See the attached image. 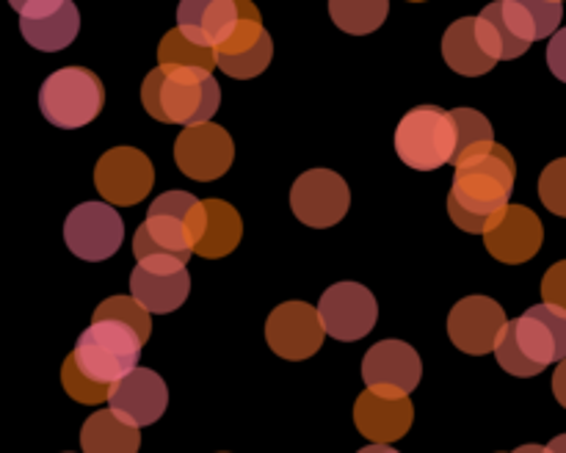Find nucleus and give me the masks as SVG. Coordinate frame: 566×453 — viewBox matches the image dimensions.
<instances>
[{"label":"nucleus","instance_id":"nucleus-1","mask_svg":"<svg viewBox=\"0 0 566 453\" xmlns=\"http://www.w3.org/2000/svg\"><path fill=\"white\" fill-rule=\"evenodd\" d=\"M517 164L512 152L501 144H484L457 164L451 193H448V215L459 230L470 235H486L503 219L512 202Z\"/></svg>","mask_w":566,"mask_h":453},{"label":"nucleus","instance_id":"nucleus-2","mask_svg":"<svg viewBox=\"0 0 566 453\" xmlns=\"http://www.w3.org/2000/svg\"><path fill=\"white\" fill-rule=\"evenodd\" d=\"M208 227V208L205 199L199 202L188 191L160 193L147 210L144 224H138L133 235V254L136 260L175 257L188 263L197 254V243L202 241Z\"/></svg>","mask_w":566,"mask_h":453},{"label":"nucleus","instance_id":"nucleus-3","mask_svg":"<svg viewBox=\"0 0 566 453\" xmlns=\"http://www.w3.org/2000/svg\"><path fill=\"white\" fill-rule=\"evenodd\" d=\"M497 365L506 373L531 379L547 365L566 359V313L553 304H536L509 320L495 346Z\"/></svg>","mask_w":566,"mask_h":453},{"label":"nucleus","instance_id":"nucleus-4","mask_svg":"<svg viewBox=\"0 0 566 453\" xmlns=\"http://www.w3.org/2000/svg\"><path fill=\"white\" fill-rule=\"evenodd\" d=\"M142 103L164 125H208L221 105V86L208 70L155 66L142 86Z\"/></svg>","mask_w":566,"mask_h":453},{"label":"nucleus","instance_id":"nucleus-5","mask_svg":"<svg viewBox=\"0 0 566 453\" xmlns=\"http://www.w3.org/2000/svg\"><path fill=\"white\" fill-rule=\"evenodd\" d=\"M144 340L133 326L119 320H94L81 331L72 359L94 384L114 387L138 368Z\"/></svg>","mask_w":566,"mask_h":453},{"label":"nucleus","instance_id":"nucleus-6","mask_svg":"<svg viewBox=\"0 0 566 453\" xmlns=\"http://www.w3.org/2000/svg\"><path fill=\"white\" fill-rule=\"evenodd\" d=\"M105 105V86L86 66H64L44 77L39 88V110L50 125L77 130L99 116Z\"/></svg>","mask_w":566,"mask_h":453},{"label":"nucleus","instance_id":"nucleus-7","mask_svg":"<svg viewBox=\"0 0 566 453\" xmlns=\"http://www.w3.org/2000/svg\"><path fill=\"white\" fill-rule=\"evenodd\" d=\"M396 152L409 169L434 171L453 164L457 125L451 110L437 105H418L396 127Z\"/></svg>","mask_w":566,"mask_h":453},{"label":"nucleus","instance_id":"nucleus-8","mask_svg":"<svg viewBox=\"0 0 566 453\" xmlns=\"http://www.w3.org/2000/svg\"><path fill=\"white\" fill-rule=\"evenodd\" d=\"M64 241L75 257L103 263L119 252L125 241V221L108 202H83L66 215Z\"/></svg>","mask_w":566,"mask_h":453},{"label":"nucleus","instance_id":"nucleus-9","mask_svg":"<svg viewBox=\"0 0 566 453\" xmlns=\"http://www.w3.org/2000/svg\"><path fill=\"white\" fill-rule=\"evenodd\" d=\"M274 59V42L265 31L263 17L252 0H241V20L221 48H216V61L224 75L235 81H249L269 70Z\"/></svg>","mask_w":566,"mask_h":453},{"label":"nucleus","instance_id":"nucleus-10","mask_svg":"<svg viewBox=\"0 0 566 453\" xmlns=\"http://www.w3.org/2000/svg\"><path fill=\"white\" fill-rule=\"evenodd\" d=\"M94 186L108 204L133 208L155 186L153 160L136 147H114L94 166Z\"/></svg>","mask_w":566,"mask_h":453},{"label":"nucleus","instance_id":"nucleus-11","mask_svg":"<svg viewBox=\"0 0 566 453\" xmlns=\"http://www.w3.org/2000/svg\"><path fill=\"white\" fill-rule=\"evenodd\" d=\"M352 191L346 180L332 169H310L298 175L291 188V208L302 224L326 230L346 219Z\"/></svg>","mask_w":566,"mask_h":453},{"label":"nucleus","instance_id":"nucleus-12","mask_svg":"<svg viewBox=\"0 0 566 453\" xmlns=\"http://www.w3.org/2000/svg\"><path fill=\"white\" fill-rule=\"evenodd\" d=\"M321 324L326 335L343 343H357L368 335L379 320L376 296L359 282H337L326 287L318 302Z\"/></svg>","mask_w":566,"mask_h":453},{"label":"nucleus","instance_id":"nucleus-13","mask_svg":"<svg viewBox=\"0 0 566 453\" xmlns=\"http://www.w3.org/2000/svg\"><path fill=\"white\" fill-rule=\"evenodd\" d=\"M324 324H321L318 307L307 302H285L274 307L265 320V340L271 351L291 362H302L318 354L324 346Z\"/></svg>","mask_w":566,"mask_h":453},{"label":"nucleus","instance_id":"nucleus-14","mask_svg":"<svg viewBox=\"0 0 566 453\" xmlns=\"http://www.w3.org/2000/svg\"><path fill=\"white\" fill-rule=\"evenodd\" d=\"M423 376L420 354L403 340H381L363 359V381L370 392L387 398H409Z\"/></svg>","mask_w":566,"mask_h":453},{"label":"nucleus","instance_id":"nucleus-15","mask_svg":"<svg viewBox=\"0 0 566 453\" xmlns=\"http://www.w3.org/2000/svg\"><path fill=\"white\" fill-rule=\"evenodd\" d=\"M235 158L232 136L221 125H197L186 127L175 141V160L180 171L191 180L210 182L227 175Z\"/></svg>","mask_w":566,"mask_h":453},{"label":"nucleus","instance_id":"nucleus-16","mask_svg":"<svg viewBox=\"0 0 566 453\" xmlns=\"http://www.w3.org/2000/svg\"><path fill=\"white\" fill-rule=\"evenodd\" d=\"M130 291L149 315L175 313L191 293V274L182 260L149 257L133 268Z\"/></svg>","mask_w":566,"mask_h":453},{"label":"nucleus","instance_id":"nucleus-17","mask_svg":"<svg viewBox=\"0 0 566 453\" xmlns=\"http://www.w3.org/2000/svg\"><path fill=\"white\" fill-rule=\"evenodd\" d=\"M506 324V313L495 298L468 296L453 304L451 315H448V337L459 351L484 357V354L495 351Z\"/></svg>","mask_w":566,"mask_h":453},{"label":"nucleus","instance_id":"nucleus-18","mask_svg":"<svg viewBox=\"0 0 566 453\" xmlns=\"http://www.w3.org/2000/svg\"><path fill=\"white\" fill-rule=\"evenodd\" d=\"M166 407H169L166 381L149 368H136L127 373L119 384H114L108 398L111 412L136 429L153 425L155 420L164 418Z\"/></svg>","mask_w":566,"mask_h":453},{"label":"nucleus","instance_id":"nucleus-19","mask_svg":"<svg viewBox=\"0 0 566 453\" xmlns=\"http://www.w3.org/2000/svg\"><path fill=\"white\" fill-rule=\"evenodd\" d=\"M484 241L492 257L509 265H520L539 254L542 241H545V227L531 208L509 204L503 219L486 232Z\"/></svg>","mask_w":566,"mask_h":453},{"label":"nucleus","instance_id":"nucleus-20","mask_svg":"<svg viewBox=\"0 0 566 453\" xmlns=\"http://www.w3.org/2000/svg\"><path fill=\"white\" fill-rule=\"evenodd\" d=\"M241 20V0H180L177 28L202 48H221Z\"/></svg>","mask_w":566,"mask_h":453},{"label":"nucleus","instance_id":"nucleus-21","mask_svg":"<svg viewBox=\"0 0 566 453\" xmlns=\"http://www.w3.org/2000/svg\"><path fill=\"white\" fill-rule=\"evenodd\" d=\"M415 407L409 398H387L365 390L354 403V423L359 434L368 436L374 445L396 442L412 429Z\"/></svg>","mask_w":566,"mask_h":453},{"label":"nucleus","instance_id":"nucleus-22","mask_svg":"<svg viewBox=\"0 0 566 453\" xmlns=\"http://www.w3.org/2000/svg\"><path fill=\"white\" fill-rule=\"evenodd\" d=\"M442 59L453 72L464 77H479L495 70L497 61L481 44L479 31H475V17H462L448 25L442 36Z\"/></svg>","mask_w":566,"mask_h":453},{"label":"nucleus","instance_id":"nucleus-23","mask_svg":"<svg viewBox=\"0 0 566 453\" xmlns=\"http://www.w3.org/2000/svg\"><path fill=\"white\" fill-rule=\"evenodd\" d=\"M20 31L33 50L59 53V50L70 48L75 42L77 31H81V11L72 0H66L61 9L50 11V14L20 20Z\"/></svg>","mask_w":566,"mask_h":453},{"label":"nucleus","instance_id":"nucleus-24","mask_svg":"<svg viewBox=\"0 0 566 453\" xmlns=\"http://www.w3.org/2000/svg\"><path fill=\"white\" fill-rule=\"evenodd\" d=\"M81 447L83 453H138L142 434L136 425L119 420L111 409H97L83 423Z\"/></svg>","mask_w":566,"mask_h":453},{"label":"nucleus","instance_id":"nucleus-25","mask_svg":"<svg viewBox=\"0 0 566 453\" xmlns=\"http://www.w3.org/2000/svg\"><path fill=\"white\" fill-rule=\"evenodd\" d=\"M208 208V227L202 241L197 243V254L205 260H219L235 252L243 235V221L238 210L224 199H205Z\"/></svg>","mask_w":566,"mask_h":453},{"label":"nucleus","instance_id":"nucleus-26","mask_svg":"<svg viewBox=\"0 0 566 453\" xmlns=\"http://www.w3.org/2000/svg\"><path fill=\"white\" fill-rule=\"evenodd\" d=\"M329 14L340 31L365 36L385 25L390 14V0H329Z\"/></svg>","mask_w":566,"mask_h":453},{"label":"nucleus","instance_id":"nucleus-27","mask_svg":"<svg viewBox=\"0 0 566 453\" xmlns=\"http://www.w3.org/2000/svg\"><path fill=\"white\" fill-rule=\"evenodd\" d=\"M158 66L164 70H208L213 72L219 66L213 48L191 42L180 28H171L158 48Z\"/></svg>","mask_w":566,"mask_h":453},{"label":"nucleus","instance_id":"nucleus-28","mask_svg":"<svg viewBox=\"0 0 566 453\" xmlns=\"http://www.w3.org/2000/svg\"><path fill=\"white\" fill-rule=\"evenodd\" d=\"M453 125H457V155H453V166L462 164L470 152H475L484 144L495 141L492 133V122L484 114L473 108H453Z\"/></svg>","mask_w":566,"mask_h":453},{"label":"nucleus","instance_id":"nucleus-29","mask_svg":"<svg viewBox=\"0 0 566 453\" xmlns=\"http://www.w3.org/2000/svg\"><path fill=\"white\" fill-rule=\"evenodd\" d=\"M94 320H119V324L133 326V329L142 335V340H149V331H153V318H149L147 309L136 302L133 296H111L94 309Z\"/></svg>","mask_w":566,"mask_h":453},{"label":"nucleus","instance_id":"nucleus-30","mask_svg":"<svg viewBox=\"0 0 566 453\" xmlns=\"http://www.w3.org/2000/svg\"><path fill=\"white\" fill-rule=\"evenodd\" d=\"M61 384H64L66 396L75 398L77 403H92V407L94 403L108 401L111 390H114V387L94 384L88 376H83L81 368L75 365V359H72V354L64 359V365H61Z\"/></svg>","mask_w":566,"mask_h":453},{"label":"nucleus","instance_id":"nucleus-31","mask_svg":"<svg viewBox=\"0 0 566 453\" xmlns=\"http://www.w3.org/2000/svg\"><path fill=\"white\" fill-rule=\"evenodd\" d=\"M539 199L551 213L566 219V158L545 166L539 177Z\"/></svg>","mask_w":566,"mask_h":453},{"label":"nucleus","instance_id":"nucleus-32","mask_svg":"<svg viewBox=\"0 0 566 453\" xmlns=\"http://www.w3.org/2000/svg\"><path fill=\"white\" fill-rule=\"evenodd\" d=\"M528 9L531 20L536 22L539 39H553L564 20V0H517Z\"/></svg>","mask_w":566,"mask_h":453},{"label":"nucleus","instance_id":"nucleus-33","mask_svg":"<svg viewBox=\"0 0 566 453\" xmlns=\"http://www.w3.org/2000/svg\"><path fill=\"white\" fill-rule=\"evenodd\" d=\"M542 298H545V304L562 307L566 313V260L547 268L545 280H542Z\"/></svg>","mask_w":566,"mask_h":453},{"label":"nucleus","instance_id":"nucleus-34","mask_svg":"<svg viewBox=\"0 0 566 453\" xmlns=\"http://www.w3.org/2000/svg\"><path fill=\"white\" fill-rule=\"evenodd\" d=\"M547 66L558 81L566 83V28L547 42Z\"/></svg>","mask_w":566,"mask_h":453},{"label":"nucleus","instance_id":"nucleus-35","mask_svg":"<svg viewBox=\"0 0 566 453\" xmlns=\"http://www.w3.org/2000/svg\"><path fill=\"white\" fill-rule=\"evenodd\" d=\"M551 387H553V396H556V401L566 409V359H564V362H558L556 373H553V384Z\"/></svg>","mask_w":566,"mask_h":453},{"label":"nucleus","instance_id":"nucleus-36","mask_svg":"<svg viewBox=\"0 0 566 453\" xmlns=\"http://www.w3.org/2000/svg\"><path fill=\"white\" fill-rule=\"evenodd\" d=\"M547 451H551V453H566V434L553 436L551 445H547Z\"/></svg>","mask_w":566,"mask_h":453},{"label":"nucleus","instance_id":"nucleus-37","mask_svg":"<svg viewBox=\"0 0 566 453\" xmlns=\"http://www.w3.org/2000/svg\"><path fill=\"white\" fill-rule=\"evenodd\" d=\"M357 453H398L396 447H390V445H368V447H363V451H357Z\"/></svg>","mask_w":566,"mask_h":453},{"label":"nucleus","instance_id":"nucleus-38","mask_svg":"<svg viewBox=\"0 0 566 453\" xmlns=\"http://www.w3.org/2000/svg\"><path fill=\"white\" fill-rule=\"evenodd\" d=\"M11 3V9L17 11V14H22V11L28 9V6H33V3H39V0H9Z\"/></svg>","mask_w":566,"mask_h":453},{"label":"nucleus","instance_id":"nucleus-39","mask_svg":"<svg viewBox=\"0 0 566 453\" xmlns=\"http://www.w3.org/2000/svg\"><path fill=\"white\" fill-rule=\"evenodd\" d=\"M512 453H551V451H547V445H520L517 451Z\"/></svg>","mask_w":566,"mask_h":453},{"label":"nucleus","instance_id":"nucleus-40","mask_svg":"<svg viewBox=\"0 0 566 453\" xmlns=\"http://www.w3.org/2000/svg\"><path fill=\"white\" fill-rule=\"evenodd\" d=\"M409 3H426V0H409Z\"/></svg>","mask_w":566,"mask_h":453},{"label":"nucleus","instance_id":"nucleus-41","mask_svg":"<svg viewBox=\"0 0 566 453\" xmlns=\"http://www.w3.org/2000/svg\"><path fill=\"white\" fill-rule=\"evenodd\" d=\"M221 453H224V451H221Z\"/></svg>","mask_w":566,"mask_h":453},{"label":"nucleus","instance_id":"nucleus-42","mask_svg":"<svg viewBox=\"0 0 566 453\" xmlns=\"http://www.w3.org/2000/svg\"><path fill=\"white\" fill-rule=\"evenodd\" d=\"M66 453H70V451H66Z\"/></svg>","mask_w":566,"mask_h":453},{"label":"nucleus","instance_id":"nucleus-43","mask_svg":"<svg viewBox=\"0 0 566 453\" xmlns=\"http://www.w3.org/2000/svg\"><path fill=\"white\" fill-rule=\"evenodd\" d=\"M501 453H503V451H501Z\"/></svg>","mask_w":566,"mask_h":453}]
</instances>
